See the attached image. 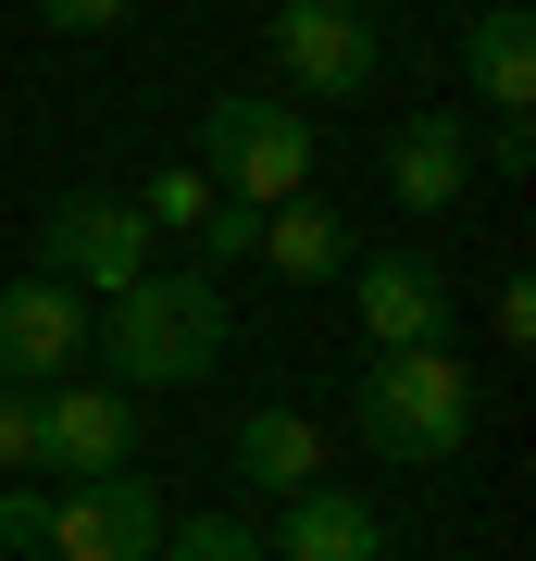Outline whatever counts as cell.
<instances>
[{
  "mask_svg": "<svg viewBox=\"0 0 536 561\" xmlns=\"http://www.w3.org/2000/svg\"><path fill=\"white\" fill-rule=\"evenodd\" d=\"M88 350L113 362V387L138 400V387H199L225 362V287L199 275H138V287H113V312L88 324Z\"/></svg>",
  "mask_w": 536,
  "mask_h": 561,
  "instance_id": "1",
  "label": "cell"
},
{
  "mask_svg": "<svg viewBox=\"0 0 536 561\" xmlns=\"http://www.w3.org/2000/svg\"><path fill=\"white\" fill-rule=\"evenodd\" d=\"M475 424H487V400L449 350H375L362 362V449L375 461H461Z\"/></svg>",
  "mask_w": 536,
  "mask_h": 561,
  "instance_id": "2",
  "label": "cell"
},
{
  "mask_svg": "<svg viewBox=\"0 0 536 561\" xmlns=\"http://www.w3.org/2000/svg\"><path fill=\"white\" fill-rule=\"evenodd\" d=\"M312 113L299 101H262V88H225L213 113H199V175L225 187V201H250V213H275L312 187Z\"/></svg>",
  "mask_w": 536,
  "mask_h": 561,
  "instance_id": "3",
  "label": "cell"
},
{
  "mask_svg": "<svg viewBox=\"0 0 536 561\" xmlns=\"http://www.w3.org/2000/svg\"><path fill=\"white\" fill-rule=\"evenodd\" d=\"M275 76L299 101H362V88L387 76V25L362 13V0H275Z\"/></svg>",
  "mask_w": 536,
  "mask_h": 561,
  "instance_id": "4",
  "label": "cell"
},
{
  "mask_svg": "<svg viewBox=\"0 0 536 561\" xmlns=\"http://www.w3.org/2000/svg\"><path fill=\"white\" fill-rule=\"evenodd\" d=\"M350 300H362V350H449V262L424 250H350Z\"/></svg>",
  "mask_w": 536,
  "mask_h": 561,
  "instance_id": "5",
  "label": "cell"
},
{
  "mask_svg": "<svg viewBox=\"0 0 536 561\" xmlns=\"http://www.w3.org/2000/svg\"><path fill=\"white\" fill-rule=\"evenodd\" d=\"M50 561H162V486L125 461V474H88L50 500Z\"/></svg>",
  "mask_w": 536,
  "mask_h": 561,
  "instance_id": "6",
  "label": "cell"
},
{
  "mask_svg": "<svg viewBox=\"0 0 536 561\" xmlns=\"http://www.w3.org/2000/svg\"><path fill=\"white\" fill-rule=\"evenodd\" d=\"M88 362V300L62 275H13L0 287V387H62Z\"/></svg>",
  "mask_w": 536,
  "mask_h": 561,
  "instance_id": "7",
  "label": "cell"
},
{
  "mask_svg": "<svg viewBox=\"0 0 536 561\" xmlns=\"http://www.w3.org/2000/svg\"><path fill=\"white\" fill-rule=\"evenodd\" d=\"M38 262L62 287H138L150 275V225H138V201H50V225H38Z\"/></svg>",
  "mask_w": 536,
  "mask_h": 561,
  "instance_id": "8",
  "label": "cell"
},
{
  "mask_svg": "<svg viewBox=\"0 0 536 561\" xmlns=\"http://www.w3.org/2000/svg\"><path fill=\"white\" fill-rule=\"evenodd\" d=\"M125 449H138V400L125 387H38V474H125Z\"/></svg>",
  "mask_w": 536,
  "mask_h": 561,
  "instance_id": "9",
  "label": "cell"
},
{
  "mask_svg": "<svg viewBox=\"0 0 536 561\" xmlns=\"http://www.w3.org/2000/svg\"><path fill=\"white\" fill-rule=\"evenodd\" d=\"M475 175H487V162H475V125H461V113H412L387 138V201L399 213H449Z\"/></svg>",
  "mask_w": 536,
  "mask_h": 561,
  "instance_id": "10",
  "label": "cell"
},
{
  "mask_svg": "<svg viewBox=\"0 0 536 561\" xmlns=\"http://www.w3.org/2000/svg\"><path fill=\"white\" fill-rule=\"evenodd\" d=\"M275 561H387V524L375 500H350V486H287L275 537H262Z\"/></svg>",
  "mask_w": 536,
  "mask_h": 561,
  "instance_id": "11",
  "label": "cell"
},
{
  "mask_svg": "<svg viewBox=\"0 0 536 561\" xmlns=\"http://www.w3.org/2000/svg\"><path fill=\"white\" fill-rule=\"evenodd\" d=\"M461 76H475L499 113H536V25H524V0H475V25H461Z\"/></svg>",
  "mask_w": 536,
  "mask_h": 561,
  "instance_id": "12",
  "label": "cell"
},
{
  "mask_svg": "<svg viewBox=\"0 0 536 561\" xmlns=\"http://www.w3.org/2000/svg\"><path fill=\"white\" fill-rule=\"evenodd\" d=\"M250 262H262V275H287V287H324V275H350V225L299 187V201L262 213V250H250Z\"/></svg>",
  "mask_w": 536,
  "mask_h": 561,
  "instance_id": "13",
  "label": "cell"
},
{
  "mask_svg": "<svg viewBox=\"0 0 536 561\" xmlns=\"http://www.w3.org/2000/svg\"><path fill=\"white\" fill-rule=\"evenodd\" d=\"M238 474H250V486H324V424L287 412V400L238 412Z\"/></svg>",
  "mask_w": 536,
  "mask_h": 561,
  "instance_id": "14",
  "label": "cell"
},
{
  "mask_svg": "<svg viewBox=\"0 0 536 561\" xmlns=\"http://www.w3.org/2000/svg\"><path fill=\"white\" fill-rule=\"evenodd\" d=\"M213 201H225V187H213V175H199V162H162V175L138 187V225H150V238H162V225H175V238H187V225H199V213H213Z\"/></svg>",
  "mask_w": 536,
  "mask_h": 561,
  "instance_id": "15",
  "label": "cell"
},
{
  "mask_svg": "<svg viewBox=\"0 0 536 561\" xmlns=\"http://www.w3.org/2000/svg\"><path fill=\"white\" fill-rule=\"evenodd\" d=\"M162 561H275V549H262V524H238V512H199V524L162 537Z\"/></svg>",
  "mask_w": 536,
  "mask_h": 561,
  "instance_id": "16",
  "label": "cell"
},
{
  "mask_svg": "<svg viewBox=\"0 0 536 561\" xmlns=\"http://www.w3.org/2000/svg\"><path fill=\"white\" fill-rule=\"evenodd\" d=\"M187 238H199V275H238V262L262 250V213H250V201H213Z\"/></svg>",
  "mask_w": 536,
  "mask_h": 561,
  "instance_id": "17",
  "label": "cell"
},
{
  "mask_svg": "<svg viewBox=\"0 0 536 561\" xmlns=\"http://www.w3.org/2000/svg\"><path fill=\"white\" fill-rule=\"evenodd\" d=\"M38 474V387H0V486Z\"/></svg>",
  "mask_w": 536,
  "mask_h": 561,
  "instance_id": "18",
  "label": "cell"
},
{
  "mask_svg": "<svg viewBox=\"0 0 536 561\" xmlns=\"http://www.w3.org/2000/svg\"><path fill=\"white\" fill-rule=\"evenodd\" d=\"M125 13H138V0H38V25H50V38H113Z\"/></svg>",
  "mask_w": 536,
  "mask_h": 561,
  "instance_id": "19",
  "label": "cell"
},
{
  "mask_svg": "<svg viewBox=\"0 0 536 561\" xmlns=\"http://www.w3.org/2000/svg\"><path fill=\"white\" fill-rule=\"evenodd\" d=\"M475 162H499V175H536V113H499L487 138H475Z\"/></svg>",
  "mask_w": 536,
  "mask_h": 561,
  "instance_id": "20",
  "label": "cell"
},
{
  "mask_svg": "<svg viewBox=\"0 0 536 561\" xmlns=\"http://www.w3.org/2000/svg\"><path fill=\"white\" fill-rule=\"evenodd\" d=\"M0 537H13V549H38V537H50V486H25V474L0 486Z\"/></svg>",
  "mask_w": 536,
  "mask_h": 561,
  "instance_id": "21",
  "label": "cell"
},
{
  "mask_svg": "<svg viewBox=\"0 0 536 561\" xmlns=\"http://www.w3.org/2000/svg\"><path fill=\"white\" fill-rule=\"evenodd\" d=\"M487 312H499V337L524 350V337H536V275H499V300H487Z\"/></svg>",
  "mask_w": 536,
  "mask_h": 561,
  "instance_id": "22",
  "label": "cell"
},
{
  "mask_svg": "<svg viewBox=\"0 0 536 561\" xmlns=\"http://www.w3.org/2000/svg\"><path fill=\"white\" fill-rule=\"evenodd\" d=\"M25 561H50V549H25Z\"/></svg>",
  "mask_w": 536,
  "mask_h": 561,
  "instance_id": "23",
  "label": "cell"
}]
</instances>
